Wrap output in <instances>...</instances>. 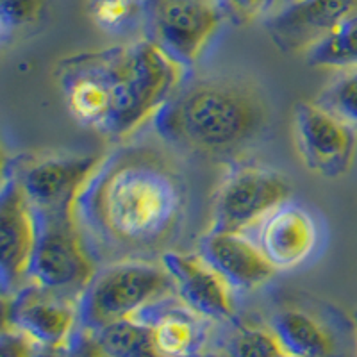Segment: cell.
<instances>
[{
    "label": "cell",
    "mask_w": 357,
    "mask_h": 357,
    "mask_svg": "<svg viewBox=\"0 0 357 357\" xmlns=\"http://www.w3.org/2000/svg\"><path fill=\"white\" fill-rule=\"evenodd\" d=\"M186 207L177 168L149 146H127L102 159L75 211L109 250H152L170 240Z\"/></svg>",
    "instance_id": "cell-1"
},
{
    "label": "cell",
    "mask_w": 357,
    "mask_h": 357,
    "mask_svg": "<svg viewBox=\"0 0 357 357\" xmlns=\"http://www.w3.org/2000/svg\"><path fill=\"white\" fill-rule=\"evenodd\" d=\"M268 107L256 89L231 81H200L175 91L155 114V130L168 143L206 155L245 149L263 132Z\"/></svg>",
    "instance_id": "cell-2"
},
{
    "label": "cell",
    "mask_w": 357,
    "mask_h": 357,
    "mask_svg": "<svg viewBox=\"0 0 357 357\" xmlns=\"http://www.w3.org/2000/svg\"><path fill=\"white\" fill-rule=\"evenodd\" d=\"M98 54L111 93L107 138H123L155 116L183 81L184 66L149 38Z\"/></svg>",
    "instance_id": "cell-3"
},
{
    "label": "cell",
    "mask_w": 357,
    "mask_h": 357,
    "mask_svg": "<svg viewBox=\"0 0 357 357\" xmlns=\"http://www.w3.org/2000/svg\"><path fill=\"white\" fill-rule=\"evenodd\" d=\"M175 293L168 270L158 263L126 259L102 268L77 301L81 329L97 333Z\"/></svg>",
    "instance_id": "cell-4"
},
{
    "label": "cell",
    "mask_w": 357,
    "mask_h": 357,
    "mask_svg": "<svg viewBox=\"0 0 357 357\" xmlns=\"http://www.w3.org/2000/svg\"><path fill=\"white\" fill-rule=\"evenodd\" d=\"M38 218V240L29 266V280L43 289L63 296H81L97 273L75 215H41Z\"/></svg>",
    "instance_id": "cell-5"
},
{
    "label": "cell",
    "mask_w": 357,
    "mask_h": 357,
    "mask_svg": "<svg viewBox=\"0 0 357 357\" xmlns=\"http://www.w3.org/2000/svg\"><path fill=\"white\" fill-rule=\"evenodd\" d=\"M289 199L291 184L279 172L264 167L236 168L216 193L211 231L245 232L257 227Z\"/></svg>",
    "instance_id": "cell-6"
},
{
    "label": "cell",
    "mask_w": 357,
    "mask_h": 357,
    "mask_svg": "<svg viewBox=\"0 0 357 357\" xmlns=\"http://www.w3.org/2000/svg\"><path fill=\"white\" fill-rule=\"evenodd\" d=\"M149 40L178 65L191 66L215 38L222 22L218 0H146Z\"/></svg>",
    "instance_id": "cell-7"
},
{
    "label": "cell",
    "mask_w": 357,
    "mask_h": 357,
    "mask_svg": "<svg viewBox=\"0 0 357 357\" xmlns=\"http://www.w3.org/2000/svg\"><path fill=\"white\" fill-rule=\"evenodd\" d=\"M296 151L305 167L325 178L349 172L356 152V130L317 102H298L293 111Z\"/></svg>",
    "instance_id": "cell-8"
},
{
    "label": "cell",
    "mask_w": 357,
    "mask_h": 357,
    "mask_svg": "<svg viewBox=\"0 0 357 357\" xmlns=\"http://www.w3.org/2000/svg\"><path fill=\"white\" fill-rule=\"evenodd\" d=\"M100 159L91 155H57L34 161L17 175L34 211L41 215H75L82 190Z\"/></svg>",
    "instance_id": "cell-9"
},
{
    "label": "cell",
    "mask_w": 357,
    "mask_h": 357,
    "mask_svg": "<svg viewBox=\"0 0 357 357\" xmlns=\"http://www.w3.org/2000/svg\"><path fill=\"white\" fill-rule=\"evenodd\" d=\"M36 240L38 218L33 204L17 177L6 178L0 197V273L4 291L29 279Z\"/></svg>",
    "instance_id": "cell-10"
},
{
    "label": "cell",
    "mask_w": 357,
    "mask_h": 357,
    "mask_svg": "<svg viewBox=\"0 0 357 357\" xmlns=\"http://www.w3.org/2000/svg\"><path fill=\"white\" fill-rule=\"evenodd\" d=\"M256 243L275 270H293L307 263L320 243V223L291 199L257 225Z\"/></svg>",
    "instance_id": "cell-11"
},
{
    "label": "cell",
    "mask_w": 357,
    "mask_h": 357,
    "mask_svg": "<svg viewBox=\"0 0 357 357\" xmlns=\"http://www.w3.org/2000/svg\"><path fill=\"white\" fill-rule=\"evenodd\" d=\"M13 329L40 347H66L79 324L77 305L72 298L31 284L18 289L9 307Z\"/></svg>",
    "instance_id": "cell-12"
},
{
    "label": "cell",
    "mask_w": 357,
    "mask_h": 357,
    "mask_svg": "<svg viewBox=\"0 0 357 357\" xmlns=\"http://www.w3.org/2000/svg\"><path fill=\"white\" fill-rule=\"evenodd\" d=\"M175 284V295L206 320L225 321L234 317L232 288L199 252H165L161 256Z\"/></svg>",
    "instance_id": "cell-13"
},
{
    "label": "cell",
    "mask_w": 357,
    "mask_h": 357,
    "mask_svg": "<svg viewBox=\"0 0 357 357\" xmlns=\"http://www.w3.org/2000/svg\"><path fill=\"white\" fill-rule=\"evenodd\" d=\"M357 15V0H293L268 20V34L284 52H307L337 25Z\"/></svg>",
    "instance_id": "cell-14"
},
{
    "label": "cell",
    "mask_w": 357,
    "mask_h": 357,
    "mask_svg": "<svg viewBox=\"0 0 357 357\" xmlns=\"http://www.w3.org/2000/svg\"><path fill=\"white\" fill-rule=\"evenodd\" d=\"M199 254L232 289H256L277 272L256 240L245 232L209 231L200 240Z\"/></svg>",
    "instance_id": "cell-15"
},
{
    "label": "cell",
    "mask_w": 357,
    "mask_h": 357,
    "mask_svg": "<svg viewBox=\"0 0 357 357\" xmlns=\"http://www.w3.org/2000/svg\"><path fill=\"white\" fill-rule=\"evenodd\" d=\"M136 318L154 329L155 343L165 357H197L206 343V318L191 311L183 301L172 302V296L149 305Z\"/></svg>",
    "instance_id": "cell-16"
},
{
    "label": "cell",
    "mask_w": 357,
    "mask_h": 357,
    "mask_svg": "<svg viewBox=\"0 0 357 357\" xmlns=\"http://www.w3.org/2000/svg\"><path fill=\"white\" fill-rule=\"evenodd\" d=\"M272 331L286 352L295 357H333L336 340L325 324L304 309H280L272 318Z\"/></svg>",
    "instance_id": "cell-17"
},
{
    "label": "cell",
    "mask_w": 357,
    "mask_h": 357,
    "mask_svg": "<svg viewBox=\"0 0 357 357\" xmlns=\"http://www.w3.org/2000/svg\"><path fill=\"white\" fill-rule=\"evenodd\" d=\"M107 357H165L158 349L154 329L139 318H126L93 333Z\"/></svg>",
    "instance_id": "cell-18"
},
{
    "label": "cell",
    "mask_w": 357,
    "mask_h": 357,
    "mask_svg": "<svg viewBox=\"0 0 357 357\" xmlns=\"http://www.w3.org/2000/svg\"><path fill=\"white\" fill-rule=\"evenodd\" d=\"M305 54L309 65L318 68H357V15L337 25Z\"/></svg>",
    "instance_id": "cell-19"
},
{
    "label": "cell",
    "mask_w": 357,
    "mask_h": 357,
    "mask_svg": "<svg viewBox=\"0 0 357 357\" xmlns=\"http://www.w3.org/2000/svg\"><path fill=\"white\" fill-rule=\"evenodd\" d=\"M314 102L357 132V68L347 70L336 81L321 89Z\"/></svg>",
    "instance_id": "cell-20"
},
{
    "label": "cell",
    "mask_w": 357,
    "mask_h": 357,
    "mask_svg": "<svg viewBox=\"0 0 357 357\" xmlns=\"http://www.w3.org/2000/svg\"><path fill=\"white\" fill-rule=\"evenodd\" d=\"M146 0H88L89 15L106 33H123L145 13Z\"/></svg>",
    "instance_id": "cell-21"
},
{
    "label": "cell",
    "mask_w": 357,
    "mask_h": 357,
    "mask_svg": "<svg viewBox=\"0 0 357 357\" xmlns=\"http://www.w3.org/2000/svg\"><path fill=\"white\" fill-rule=\"evenodd\" d=\"M227 357H286L279 337L272 329L243 327L227 343Z\"/></svg>",
    "instance_id": "cell-22"
},
{
    "label": "cell",
    "mask_w": 357,
    "mask_h": 357,
    "mask_svg": "<svg viewBox=\"0 0 357 357\" xmlns=\"http://www.w3.org/2000/svg\"><path fill=\"white\" fill-rule=\"evenodd\" d=\"M43 0H0V34L9 40L15 33L40 18Z\"/></svg>",
    "instance_id": "cell-23"
},
{
    "label": "cell",
    "mask_w": 357,
    "mask_h": 357,
    "mask_svg": "<svg viewBox=\"0 0 357 357\" xmlns=\"http://www.w3.org/2000/svg\"><path fill=\"white\" fill-rule=\"evenodd\" d=\"M275 0H222V6L231 15L232 20L248 24L261 18Z\"/></svg>",
    "instance_id": "cell-24"
},
{
    "label": "cell",
    "mask_w": 357,
    "mask_h": 357,
    "mask_svg": "<svg viewBox=\"0 0 357 357\" xmlns=\"http://www.w3.org/2000/svg\"><path fill=\"white\" fill-rule=\"evenodd\" d=\"M34 349H36V343H33L20 331L13 329L2 333V341H0L2 357H31Z\"/></svg>",
    "instance_id": "cell-25"
},
{
    "label": "cell",
    "mask_w": 357,
    "mask_h": 357,
    "mask_svg": "<svg viewBox=\"0 0 357 357\" xmlns=\"http://www.w3.org/2000/svg\"><path fill=\"white\" fill-rule=\"evenodd\" d=\"M68 354L70 357H107L95 340L93 333L84 329L72 336L68 343Z\"/></svg>",
    "instance_id": "cell-26"
},
{
    "label": "cell",
    "mask_w": 357,
    "mask_h": 357,
    "mask_svg": "<svg viewBox=\"0 0 357 357\" xmlns=\"http://www.w3.org/2000/svg\"><path fill=\"white\" fill-rule=\"evenodd\" d=\"M31 357H70L68 345L66 347H40L36 345Z\"/></svg>",
    "instance_id": "cell-27"
},
{
    "label": "cell",
    "mask_w": 357,
    "mask_h": 357,
    "mask_svg": "<svg viewBox=\"0 0 357 357\" xmlns=\"http://www.w3.org/2000/svg\"><path fill=\"white\" fill-rule=\"evenodd\" d=\"M197 357H222V356H197ZM227 357V356H225Z\"/></svg>",
    "instance_id": "cell-28"
},
{
    "label": "cell",
    "mask_w": 357,
    "mask_h": 357,
    "mask_svg": "<svg viewBox=\"0 0 357 357\" xmlns=\"http://www.w3.org/2000/svg\"><path fill=\"white\" fill-rule=\"evenodd\" d=\"M356 327H357V311H356Z\"/></svg>",
    "instance_id": "cell-29"
},
{
    "label": "cell",
    "mask_w": 357,
    "mask_h": 357,
    "mask_svg": "<svg viewBox=\"0 0 357 357\" xmlns=\"http://www.w3.org/2000/svg\"><path fill=\"white\" fill-rule=\"evenodd\" d=\"M286 357H295V356H289V354H288V356H286Z\"/></svg>",
    "instance_id": "cell-30"
}]
</instances>
